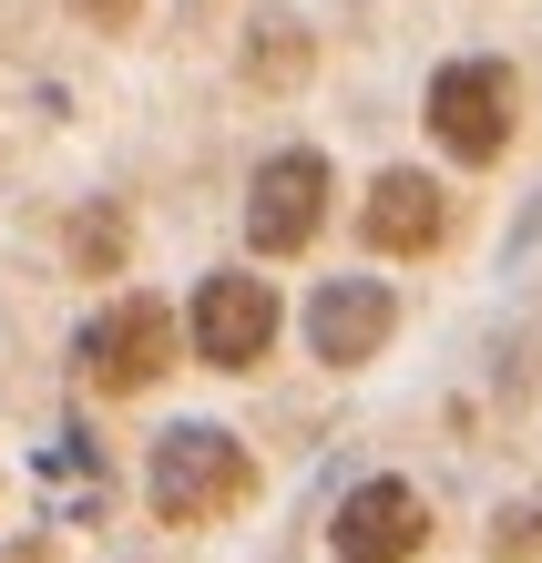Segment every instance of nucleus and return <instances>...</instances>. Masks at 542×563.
Instances as JSON below:
<instances>
[{
	"label": "nucleus",
	"mask_w": 542,
	"mask_h": 563,
	"mask_svg": "<svg viewBox=\"0 0 542 563\" xmlns=\"http://www.w3.org/2000/svg\"><path fill=\"white\" fill-rule=\"evenodd\" d=\"M144 492H154V522H175V533H195V522H235V512L256 503V461H246V441H235V430L175 420V430L154 441Z\"/></svg>",
	"instance_id": "1"
},
{
	"label": "nucleus",
	"mask_w": 542,
	"mask_h": 563,
	"mask_svg": "<svg viewBox=\"0 0 542 563\" xmlns=\"http://www.w3.org/2000/svg\"><path fill=\"white\" fill-rule=\"evenodd\" d=\"M420 123H430V144L451 164H501V154H512V123H522L512 62H440Z\"/></svg>",
	"instance_id": "2"
},
{
	"label": "nucleus",
	"mask_w": 542,
	"mask_h": 563,
	"mask_svg": "<svg viewBox=\"0 0 542 563\" xmlns=\"http://www.w3.org/2000/svg\"><path fill=\"white\" fill-rule=\"evenodd\" d=\"M175 308L164 297H123V308H103L82 328V389L92 400H144V389L175 369Z\"/></svg>",
	"instance_id": "3"
},
{
	"label": "nucleus",
	"mask_w": 542,
	"mask_h": 563,
	"mask_svg": "<svg viewBox=\"0 0 542 563\" xmlns=\"http://www.w3.org/2000/svg\"><path fill=\"white\" fill-rule=\"evenodd\" d=\"M277 328H287L277 287L246 277V267H225V277H206V287L185 297V339H195L206 369H256V358L277 349Z\"/></svg>",
	"instance_id": "4"
},
{
	"label": "nucleus",
	"mask_w": 542,
	"mask_h": 563,
	"mask_svg": "<svg viewBox=\"0 0 542 563\" xmlns=\"http://www.w3.org/2000/svg\"><path fill=\"white\" fill-rule=\"evenodd\" d=\"M318 225H328V154H318V144L266 154L256 185H246V246H256V256H308Z\"/></svg>",
	"instance_id": "5"
},
{
	"label": "nucleus",
	"mask_w": 542,
	"mask_h": 563,
	"mask_svg": "<svg viewBox=\"0 0 542 563\" xmlns=\"http://www.w3.org/2000/svg\"><path fill=\"white\" fill-rule=\"evenodd\" d=\"M420 543H430V503H420V482H389V472L358 482L328 522L338 563H420Z\"/></svg>",
	"instance_id": "6"
},
{
	"label": "nucleus",
	"mask_w": 542,
	"mask_h": 563,
	"mask_svg": "<svg viewBox=\"0 0 542 563\" xmlns=\"http://www.w3.org/2000/svg\"><path fill=\"white\" fill-rule=\"evenodd\" d=\"M440 236H451V185H430L420 164L368 175V195H358V246L368 256H430Z\"/></svg>",
	"instance_id": "7"
},
{
	"label": "nucleus",
	"mask_w": 542,
	"mask_h": 563,
	"mask_svg": "<svg viewBox=\"0 0 542 563\" xmlns=\"http://www.w3.org/2000/svg\"><path fill=\"white\" fill-rule=\"evenodd\" d=\"M389 328H399V297L379 277H328L308 297V349L328 358V369H368V358L389 349Z\"/></svg>",
	"instance_id": "8"
},
{
	"label": "nucleus",
	"mask_w": 542,
	"mask_h": 563,
	"mask_svg": "<svg viewBox=\"0 0 542 563\" xmlns=\"http://www.w3.org/2000/svg\"><path fill=\"white\" fill-rule=\"evenodd\" d=\"M62 256H73V277H123V256H133V216L113 206V195H92V206L73 216V236H62Z\"/></svg>",
	"instance_id": "9"
},
{
	"label": "nucleus",
	"mask_w": 542,
	"mask_h": 563,
	"mask_svg": "<svg viewBox=\"0 0 542 563\" xmlns=\"http://www.w3.org/2000/svg\"><path fill=\"white\" fill-rule=\"evenodd\" d=\"M308 62H318V42H308V21H287V11H266L256 31H246V82H308Z\"/></svg>",
	"instance_id": "10"
},
{
	"label": "nucleus",
	"mask_w": 542,
	"mask_h": 563,
	"mask_svg": "<svg viewBox=\"0 0 542 563\" xmlns=\"http://www.w3.org/2000/svg\"><path fill=\"white\" fill-rule=\"evenodd\" d=\"M482 543H491V563H542V492H512Z\"/></svg>",
	"instance_id": "11"
},
{
	"label": "nucleus",
	"mask_w": 542,
	"mask_h": 563,
	"mask_svg": "<svg viewBox=\"0 0 542 563\" xmlns=\"http://www.w3.org/2000/svg\"><path fill=\"white\" fill-rule=\"evenodd\" d=\"M73 21L82 31H133V21H144V0H73Z\"/></svg>",
	"instance_id": "12"
},
{
	"label": "nucleus",
	"mask_w": 542,
	"mask_h": 563,
	"mask_svg": "<svg viewBox=\"0 0 542 563\" xmlns=\"http://www.w3.org/2000/svg\"><path fill=\"white\" fill-rule=\"evenodd\" d=\"M0 563H62V543H42V533H31V543H11Z\"/></svg>",
	"instance_id": "13"
}]
</instances>
